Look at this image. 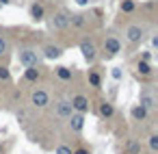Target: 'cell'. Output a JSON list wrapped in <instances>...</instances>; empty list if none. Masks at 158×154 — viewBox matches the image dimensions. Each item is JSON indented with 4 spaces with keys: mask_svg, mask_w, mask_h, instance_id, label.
<instances>
[{
    "mask_svg": "<svg viewBox=\"0 0 158 154\" xmlns=\"http://www.w3.org/2000/svg\"><path fill=\"white\" fill-rule=\"evenodd\" d=\"M18 59H20V63H22L24 67H31V65H37V63H39V54H37L33 48H24V50H20Z\"/></svg>",
    "mask_w": 158,
    "mask_h": 154,
    "instance_id": "obj_1",
    "label": "cell"
},
{
    "mask_svg": "<svg viewBox=\"0 0 158 154\" xmlns=\"http://www.w3.org/2000/svg\"><path fill=\"white\" fill-rule=\"evenodd\" d=\"M143 37H145V28H143V26H139V24H130V26L126 28V39H128L130 44H139Z\"/></svg>",
    "mask_w": 158,
    "mask_h": 154,
    "instance_id": "obj_2",
    "label": "cell"
},
{
    "mask_svg": "<svg viewBox=\"0 0 158 154\" xmlns=\"http://www.w3.org/2000/svg\"><path fill=\"white\" fill-rule=\"evenodd\" d=\"M31 102H33V106H37V109H46V106L50 104V93L44 91V89H37V91H33Z\"/></svg>",
    "mask_w": 158,
    "mask_h": 154,
    "instance_id": "obj_3",
    "label": "cell"
},
{
    "mask_svg": "<svg viewBox=\"0 0 158 154\" xmlns=\"http://www.w3.org/2000/svg\"><path fill=\"white\" fill-rule=\"evenodd\" d=\"M52 28H56V31H63V28H67L69 26V13L67 11H56L54 15H52Z\"/></svg>",
    "mask_w": 158,
    "mask_h": 154,
    "instance_id": "obj_4",
    "label": "cell"
},
{
    "mask_svg": "<svg viewBox=\"0 0 158 154\" xmlns=\"http://www.w3.org/2000/svg\"><path fill=\"white\" fill-rule=\"evenodd\" d=\"M139 104H141L143 109L152 111V109H156V96H154L149 89H143V91L139 93Z\"/></svg>",
    "mask_w": 158,
    "mask_h": 154,
    "instance_id": "obj_5",
    "label": "cell"
},
{
    "mask_svg": "<svg viewBox=\"0 0 158 154\" xmlns=\"http://www.w3.org/2000/svg\"><path fill=\"white\" fill-rule=\"evenodd\" d=\"M80 52H82V59H85L87 63H93V61L98 59V50H95V46H93L91 41H82V44H80Z\"/></svg>",
    "mask_w": 158,
    "mask_h": 154,
    "instance_id": "obj_6",
    "label": "cell"
},
{
    "mask_svg": "<svg viewBox=\"0 0 158 154\" xmlns=\"http://www.w3.org/2000/svg\"><path fill=\"white\" fill-rule=\"evenodd\" d=\"M69 102H72V109H74V113H82V115H85V113L89 111V100H87L82 93L74 96Z\"/></svg>",
    "mask_w": 158,
    "mask_h": 154,
    "instance_id": "obj_7",
    "label": "cell"
},
{
    "mask_svg": "<svg viewBox=\"0 0 158 154\" xmlns=\"http://www.w3.org/2000/svg\"><path fill=\"white\" fill-rule=\"evenodd\" d=\"M104 52H106L108 57L119 54V52H121V44H119V39H117V37H106V39H104Z\"/></svg>",
    "mask_w": 158,
    "mask_h": 154,
    "instance_id": "obj_8",
    "label": "cell"
},
{
    "mask_svg": "<svg viewBox=\"0 0 158 154\" xmlns=\"http://www.w3.org/2000/svg\"><path fill=\"white\" fill-rule=\"evenodd\" d=\"M54 106H56V115H59L61 119H69V115L74 113V109H72V102H69V100H59Z\"/></svg>",
    "mask_w": 158,
    "mask_h": 154,
    "instance_id": "obj_9",
    "label": "cell"
},
{
    "mask_svg": "<svg viewBox=\"0 0 158 154\" xmlns=\"http://www.w3.org/2000/svg\"><path fill=\"white\" fill-rule=\"evenodd\" d=\"M69 128H72L74 132H80V130L85 128V115H82V113H72V115H69Z\"/></svg>",
    "mask_w": 158,
    "mask_h": 154,
    "instance_id": "obj_10",
    "label": "cell"
},
{
    "mask_svg": "<svg viewBox=\"0 0 158 154\" xmlns=\"http://www.w3.org/2000/svg\"><path fill=\"white\" fill-rule=\"evenodd\" d=\"M44 13H46V11H44V7H41L39 2H33V5H31V18H33L35 22H41V20H44Z\"/></svg>",
    "mask_w": 158,
    "mask_h": 154,
    "instance_id": "obj_11",
    "label": "cell"
},
{
    "mask_svg": "<svg viewBox=\"0 0 158 154\" xmlns=\"http://www.w3.org/2000/svg\"><path fill=\"white\" fill-rule=\"evenodd\" d=\"M39 76H41V72H39V67H37V65H31V67H26V72H24V78H26L28 83L39 80Z\"/></svg>",
    "mask_w": 158,
    "mask_h": 154,
    "instance_id": "obj_12",
    "label": "cell"
},
{
    "mask_svg": "<svg viewBox=\"0 0 158 154\" xmlns=\"http://www.w3.org/2000/svg\"><path fill=\"white\" fill-rule=\"evenodd\" d=\"M61 54H63V50H61L59 46H46V48H44V57H46V59H59Z\"/></svg>",
    "mask_w": 158,
    "mask_h": 154,
    "instance_id": "obj_13",
    "label": "cell"
},
{
    "mask_svg": "<svg viewBox=\"0 0 158 154\" xmlns=\"http://www.w3.org/2000/svg\"><path fill=\"white\" fill-rule=\"evenodd\" d=\"M98 111H100V115H102V117H106V119H110V117L115 115V109H113V104H110V102H102Z\"/></svg>",
    "mask_w": 158,
    "mask_h": 154,
    "instance_id": "obj_14",
    "label": "cell"
},
{
    "mask_svg": "<svg viewBox=\"0 0 158 154\" xmlns=\"http://www.w3.org/2000/svg\"><path fill=\"white\" fill-rule=\"evenodd\" d=\"M130 113H132V117H134L136 122H145V119H147V109H143L141 104H136Z\"/></svg>",
    "mask_w": 158,
    "mask_h": 154,
    "instance_id": "obj_15",
    "label": "cell"
},
{
    "mask_svg": "<svg viewBox=\"0 0 158 154\" xmlns=\"http://www.w3.org/2000/svg\"><path fill=\"white\" fill-rule=\"evenodd\" d=\"M126 154H141V143L136 139H130L126 143Z\"/></svg>",
    "mask_w": 158,
    "mask_h": 154,
    "instance_id": "obj_16",
    "label": "cell"
},
{
    "mask_svg": "<svg viewBox=\"0 0 158 154\" xmlns=\"http://www.w3.org/2000/svg\"><path fill=\"white\" fill-rule=\"evenodd\" d=\"M136 72H139L141 76H149V74H152V65H149V61H139V63H136Z\"/></svg>",
    "mask_w": 158,
    "mask_h": 154,
    "instance_id": "obj_17",
    "label": "cell"
},
{
    "mask_svg": "<svg viewBox=\"0 0 158 154\" xmlns=\"http://www.w3.org/2000/svg\"><path fill=\"white\" fill-rule=\"evenodd\" d=\"M69 24L76 26V28H82V26L87 24V18H85V15H69Z\"/></svg>",
    "mask_w": 158,
    "mask_h": 154,
    "instance_id": "obj_18",
    "label": "cell"
},
{
    "mask_svg": "<svg viewBox=\"0 0 158 154\" xmlns=\"http://www.w3.org/2000/svg\"><path fill=\"white\" fill-rule=\"evenodd\" d=\"M56 76L61 80H72V70L69 67H56Z\"/></svg>",
    "mask_w": 158,
    "mask_h": 154,
    "instance_id": "obj_19",
    "label": "cell"
},
{
    "mask_svg": "<svg viewBox=\"0 0 158 154\" xmlns=\"http://www.w3.org/2000/svg\"><path fill=\"white\" fill-rule=\"evenodd\" d=\"M89 83H91V87H100V85H102L100 74H98V72H89Z\"/></svg>",
    "mask_w": 158,
    "mask_h": 154,
    "instance_id": "obj_20",
    "label": "cell"
},
{
    "mask_svg": "<svg viewBox=\"0 0 158 154\" xmlns=\"http://www.w3.org/2000/svg\"><path fill=\"white\" fill-rule=\"evenodd\" d=\"M147 143H149V150L156 154L158 152V135H149L147 137Z\"/></svg>",
    "mask_w": 158,
    "mask_h": 154,
    "instance_id": "obj_21",
    "label": "cell"
},
{
    "mask_svg": "<svg viewBox=\"0 0 158 154\" xmlns=\"http://www.w3.org/2000/svg\"><path fill=\"white\" fill-rule=\"evenodd\" d=\"M121 11L123 13H132L134 11V2H132V0H123V2H121Z\"/></svg>",
    "mask_w": 158,
    "mask_h": 154,
    "instance_id": "obj_22",
    "label": "cell"
},
{
    "mask_svg": "<svg viewBox=\"0 0 158 154\" xmlns=\"http://www.w3.org/2000/svg\"><path fill=\"white\" fill-rule=\"evenodd\" d=\"M9 78H11V72H9L7 67L0 65V80H9Z\"/></svg>",
    "mask_w": 158,
    "mask_h": 154,
    "instance_id": "obj_23",
    "label": "cell"
},
{
    "mask_svg": "<svg viewBox=\"0 0 158 154\" xmlns=\"http://www.w3.org/2000/svg\"><path fill=\"white\" fill-rule=\"evenodd\" d=\"M54 154H74V152H72V148H67V145H59V148L54 150Z\"/></svg>",
    "mask_w": 158,
    "mask_h": 154,
    "instance_id": "obj_24",
    "label": "cell"
},
{
    "mask_svg": "<svg viewBox=\"0 0 158 154\" xmlns=\"http://www.w3.org/2000/svg\"><path fill=\"white\" fill-rule=\"evenodd\" d=\"M110 76H113L115 80H121V76H123V72H121V67H113V72H110Z\"/></svg>",
    "mask_w": 158,
    "mask_h": 154,
    "instance_id": "obj_25",
    "label": "cell"
},
{
    "mask_svg": "<svg viewBox=\"0 0 158 154\" xmlns=\"http://www.w3.org/2000/svg\"><path fill=\"white\" fill-rule=\"evenodd\" d=\"M7 48H9V44H7V39H5V37H0V57H2V54L7 52Z\"/></svg>",
    "mask_w": 158,
    "mask_h": 154,
    "instance_id": "obj_26",
    "label": "cell"
},
{
    "mask_svg": "<svg viewBox=\"0 0 158 154\" xmlns=\"http://www.w3.org/2000/svg\"><path fill=\"white\" fill-rule=\"evenodd\" d=\"M141 61H152V52H149V50H145V52L141 54Z\"/></svg>",
    "mask_w": 158,
    "mask_h": 154,
    "instance_id": "obj_27",
    "label": "cell"
},
{
    "mask_svg": "<svg viewBox=\"0 0 158 154\" xmlns=\"http://www.w3.org/2000/svg\"><path fill=\"white\" fill-rule=\"evenodd\" d=\"M76 5H80V7H87V5H89V0H76Z\"/></svg>",
    "mask_w": 158,
    "mask_h": 154,
    "instance_id": "obj_28",
    "label": "cell"
},
{
    "mask_svg": "<svg viewBox=\"0 0 158 154\" xmlns=\"http://www.w3.org/2000/svg\"><path fill=\"white\" fill-rule=\"evenodd\" d=\"M74 154H89V150H85V148H80V150H76Z\"/></svg>",
    "mask_w": 158,
    "mask_h": 154,
    "instance_id": "obj_29",
    "label": "cell"
},
{
    "mask_svg": "<svg viewBox=\"0 0 158 154\" xmlns=\"http://www.w3.org/2000/svg\"><path fill=\"white\" fill-rule=\"evenodd\" d=\"M2 152H5V145H2V143H0V154H2Z\"/></svg>",
    "mask_w": 158,
    "mask_h": 154,
    "instance_id": "obj_30",
    "label": "cell"
},
{
    "mask_svg": "<svg viewBox=\"0 0 158 154\" xmlns=\"http://www.w3.org/2000/svg\"><path fill=\"white\" fill-rule=\"evenodd\" d=\"M7 2H9V0H0V5H7Z\"/></svg>",
    "mask_w": 158,
    "mask_h": 154,
    "instance_id": "obj_31",
    "label": "cell"
}]
</instances>
